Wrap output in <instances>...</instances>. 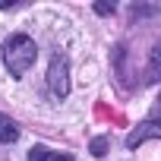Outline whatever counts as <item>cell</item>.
Here are the masks:
<instances>
[{
	"label": "cell",
	"instance_id": "cell-6",
	"mask_svg": "<svg viewBox=\"0 0 161 161\" xmlns=\"http://www.w3.org/2000/svg\"><path fill=\"white\" fill-rule=\"evenodd\" d=\"M104 148H108V139H95L92 142V155H104Z\"/></svg>",
	"mask_w": 161,
	"mask_h": 161
},
{
	"label": "cell",
	"instance_id": "cell-8",
	"mask_svg": "<svg viewBox=\"0 0 161 161\" xmlns=\"http://www.w3.org/2000/svg\"><path fill=\"white\" fill-rule=\"evenodd\" d=\"M47 161H73V155H51Z\"/></svg>",
	"mask_w": 161,
	"mask_h": 161
},
{
	"label": "cell",
	"instance_id": "cell-4",
	"mask_svg": "<svg viewBox=\"0 0 161 161\" xmlns=\"http://www.w3.org/2000/svg\"><path fill=\"white\" fill-rule=\"evenodd\" d=\"M16 139H19V126L7 114H0V142H16Z\"/></svg>",
	"mask_w": 161,
	"mask_h": 161
},
{
	"label": "cell",
	"instance_id": "cell-3",
	"mask_svg": "<svg viewBox=\"0 0 161 161\" xmlns=\"http://www.w3.org/2000/svg\"><path fill=\"white\" fill-rule=\"evenodd\" d=\"M158 136H161V130H158L155 123H142V130H136V133L126 139V145H130V148H136V145H142L145 139H158Z\"/></svg>",
	"mask_w": 161,
	"mask_h": 161
},
{
	"label": "cell",
	"instance_id": "cell-7",
	"mask_svg": "<svg viewBox=\"0 0 161 161\" xmlns=\"http://www.w3.org/2000/svg\"><path fill=\"white\" fill-rule=\"evenodd\" d=\"M95 10H98L101 16H108V13H114V3H95Z\"/></svg>",
	"mask_w": 161,
	"mask_h": 161
},
{
	"label": "cell",
	"instance_id": "cell-2",
	"mask_svg": "<svg viewBox=\"0 0 161 161\" xmlns=\"http://www.w3.org/2000/svg\"><path fill=\"white\" fill-rule=\"evenodd\" d=\"M47 86H51V92H54L57 98H63V95L69 92V66H66V57H63V54H57V57L51 60Z\"/></svg>",
	"mask_w": 161,
	"mask_h": 161
},
{
	"label": "cell",
	"instance_id": "cell-5",
	"mask_svg": "<svg viewBox=\"0 0 161 161\" xmlns=\"http://www.w3.org/2000/svg\"><path fill=\"white\" fill-rule=\"evenodd\" d=\"M51 155H54L51 148H44V145H35V148L29 152V161H47Z\"/></svg>",
	"mask_w": 161,
	"mask_h": 161
},
{
	"label": "cell",
	"instance_id": "cell-1",
	"mask_svg": "<svg viewBox=\"0 0 161 161\" xmlns=\"http://www.w3.org/2000/svg\"><path fill=\"white\" fill-rule=\"evenodd\" d=\"M35 57H38V47H35V41L29 35H10L7 38V44H3V63H7V69L13 76H25L32 69Z\"/></svg>",
	"mask_w": 161,
	"mask_h": 161
}]
</instances>
